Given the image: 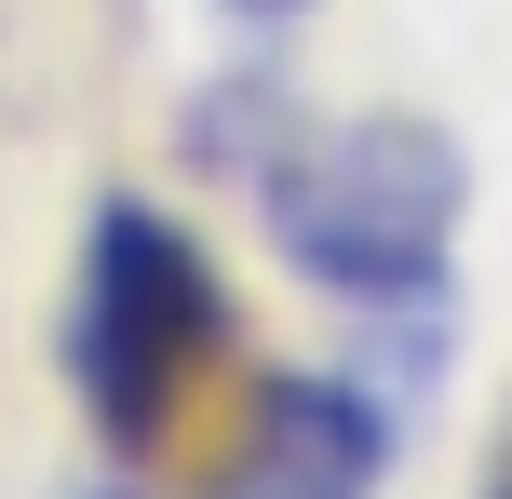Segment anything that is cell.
Masks as SVG:
<instances>
[{"label": "cell", "mask_w": 512, "mask_h": 499, "mask_svg": "<svg viewBox=\"0 0 512 499\" xmlns=\"http://www.w3.org/2000/svg\"><path fill=\"white\" fill-rule=\"evenodd\" d=\"M256 203H270V243L297 284L351 297V311H432L445 257H459V216H472V162L418 108H364V122L297 135L256 176Z\"/></svg>", "instance_id": "obj_1"}, {"label": "cell", "mask_w": 512, "mask_h": 499, "mask_svg": "<svg viewBox=\"0 0 512 499\" xmlns=\"http://www.w3.org/2000/svg\"><path fill=\"white\" fill-rule=\"evenodd\" d=\"M216 351H230L216 257L162 203L108 189L95 230H81V284H68V392H81V419H95V446L108 459H162L176 419L203 405Z\"/></svg>", "instance_id": "obj_2"}, {"label": "cell", "mask_w": 512, "mask_h": 499, "mask_svg": "<svg viewBox=\"0 0 512 499\" xmlns=\"http://www.w3.org/2000/svg\"><path fill=\"white\" fill-rule=\"evenodd\" d=\"M391 473V405L351 378H256L230 459L203 499H378Z\"/></svg>", "instance_id": "obj_3"}, {"label": "cell", "mask_w": 512, "mask_h": 499, "mask_svg": "<svg viewBox=\"0 0 512 499\" xmlns=\"http://www.w3.org/2000/svg\"><path fill=\"white\" fill-rule=\"evenodd\" d=\"M176 149L203 162V176H270V162L297 149V95H283V68L203 81V95H189V122H176Z\"/></svg>", "instance_id": "obj_4"}, {"label": "cell", "mask_w": 512, "mask_h": 499, "mask_svg": "<svg viewBox=\"0 0 512 499\" xmlns=\"http://www.w3.org/2000/svg\"><path fill=\"white\" fill-rule=\"evenodd\" d=\"M216 14H243V27H283V14H310V0H216Z\"/></svg>", "instance_id": "obj_5"}, {"label": "cell", "mask_w": 512, "mask_h": 499, "mask_svg": "<svg viewBox=\"0 0 512 499\" xmlns=\"http://www.w3.org/2000/svg\"><path fill=\"white\" fill-rule=\"evenodd\" d=\"M486 499H512V446H499V473H486Z\"/></svg>", "instance_id": "obj_6"}, {"label": "cell", "mask_w": 512, "mask_h": 499, "mask_svg": "<svg viewBox=\"0 0 512 499\" xmlns=\"http://www.w3.org/2000/svg\"><path fill=\"white\" fill-rule=\"evenodd\" d=\"M81 499H135V486H81Z\"/></svg>", "instance_id": "obj_7"}]
</instances>
